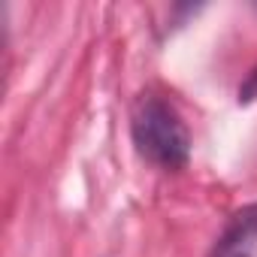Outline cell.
<instances>
[{"instance_id":"cell-1","label":"cell","mask_w":257,"mask_h":257,"mask_svg":"<svg viewBox=\"0 0 257 257\" xmlns=\"http://www.w3.org/2000/svg\"><path fill=\"white\" fill-rule=\"evenodd\" d=\"M131 134L137 152L161 167V170H182L191 158V134L179 109L161 94H140L131 112Z\"/></svg>"},{"instance_id":"cell-2","label":"cell","mask_w":257,"mask_h":257,"mask_svg":"<svg viewBox=\"0 0 257 257\" xmlns=\"http://www.w3.org/2000/svg\"><path fill=\"white\" fill-rule=\"evenodd\" d=\"M212 257H257V203H248L230 215Z\"/></svg>"}]
</instances>
